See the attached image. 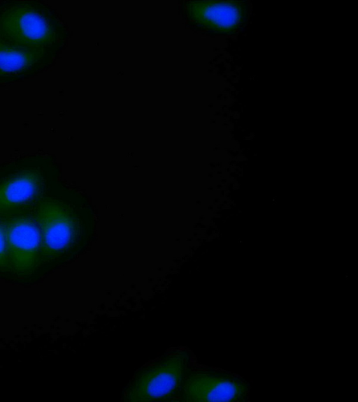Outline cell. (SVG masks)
Instances as JSON below:
<instances>
[{
    "label": "cell",
    "instance_id": "9",
    "mask_svg": "<svg viewBox=\"0 0 358 402\" xmlns=\"http://www.w3.org/2000/svg\"><path fill=\"white\" fill-rule=\"evenodd\" d=\"M10 270L8 261L6 232L0 220V278L10 279Z\"/></svg>",
    "mask_w": 358,
    "mask_h": 402
},
{
    "label": "cell",
    "instance_id": "4",
    "mask_svg": "<svg viewBox=\"0 0 358 402\" xmlns=\"http://www.w3.org/2000/svg\"><path fill=\"white\" fill-rule=\"evenodd\" d=\"M189 352L185 349L166 353L141 368L126 387L124 401L166 400L180 392L187 371Z\"/></svg>",
    "mask_w": 358,
    "mask_h": 402
},
{
    "label": "cell",
    "instance_id": "2",
    "mask_svg": "<svg viewBox=\"0 0 358 402\" xmlns=\"http://www.w3.org/2000/svg\"><path fill=\"white\" fill-rule=\"evenodd\" d=\"M68 38L67 29L59 14L45 2L0 1V39L3 41L57 58Z\"/></svg>",
    "mask_w": 358,
    "mask_h": 402
},
{
    "label": "cell",
    "instance_id": "3",
    "mask_svg": "<svg viewBox=\"0 0 358 402\" xmlns=\"http://www.w3.org/2000/svg\"><path fill=\"white\" fill-rule=\"evenodd\" d=\"M60 179L59 165L49 154H30L0 163V217L31 211Z\"/></svg>",
    "mask_w": 358,
    "mask_h": 402
},
{
    "label": "cell",
    "instance_id": "5",
    "mask_svg": "<svg viewBox=\"0 0 358 402\" xmlns=\"http://www.w3.org/2000/svg\"><path fill=\"white\" fill-rule=\"evenodd\" d=\"M0 220L6 232L10 279L26 282L42 277L41 234L31 211Z\"/></svg>",
    "mask_w": 358,
    "mask_h": 402
},
{
    "label": "cell",
    "instance_id": "1",
    "mask_svg": "<svg viewBox=\"0 0 358 402\" xmlns=\"http://www.w3.org/2000/svg\"><path fill=\"white\" fill-rule=\"evenodd\" d=\"M41 234L42 276L73 260L87 246L93 217L86 199L60 179L31 210Z\"/></svg>",
    "mask_w": 358,
    "mask_h": 402
},
{
    "label": "cell",
    "instance_id": "8",
    "mask_svg": "<svg viewBox=\"0 0 358 402\" xmlns=\"http://www.w3.org/2000/svg\"><path fill=\"white\" fill-rule=\"evenodd\" d=\"M183 12L191 22L205 28L231 30L241 22L244 8L238 2L190 1Z\"/></svg>",
    "mask_w": 358,
    "mask_h": 402
},
{
    "label": "cell",
    "instance_id": "6",
    "mask_svg": "<svg viewBox=\"0 0 358 402\" xmlns=\"http://www.w3.org/2000/svg\"><path fill=\"white\" fill-rule=\"evenodd\" d=\"M180 392L184 401H234L246 396L247 386L232 375L199 369L187 371Z\"/></svg>",
    "mask_w": 358,
    "mask_h": 402
},
{
    "label": "cell",
    "instance_id": "7",
    "mask_svg": "<svg viewBox=\"0 0 358 402\" xmlns=\"http://www.w3.org/2000/svg\"><path fill=\"white\" fill-rule=\"evenodd\" d=\"M55 59L48 53L15 47L0 39V84L34 77L50 67Z\"/></svg>",
    "mask_w": 358,
    "mask_h": 402
}]
</instances>
